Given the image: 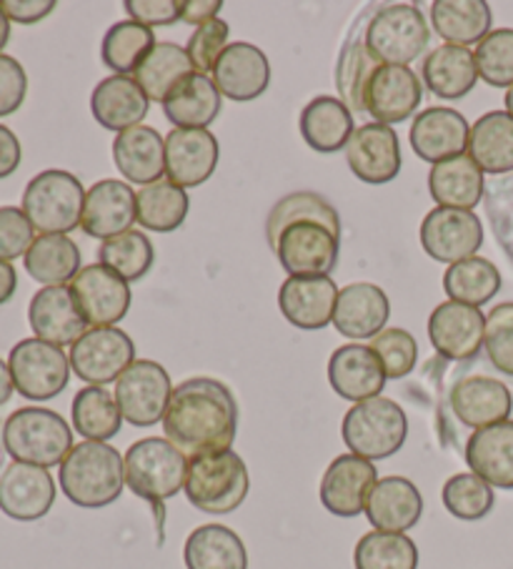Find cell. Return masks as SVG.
Listing matches in <instances>:
<instances>
[{"label": "cell", "instance_id": "d590c367", "mask_svg": "<svg viewBox=\"0 0 513 569\" xmlns=\"http://www.w3.org/2000/svg\"><path fill=\"white\" fill-rule=\"evenodd\" d=\"M421 76L433 96L459 101V98L469 96L479 81L476 58L469 48L439 46L423 58Z\"/></svg>", "mask_w": 513, "mask_h": 569}, {"label": "cell", "instance_id": "f1b7e54d", "mask_svg": "<svg viewBox=\"0 0 513 569\" xmlns=\"http://www.w3.org/2000/svg\"><path fill=\"white\" fill-rule=\"evenodd\" d=\"M363 515L379 532L406 535L423 515V497L406 477H381L371 489Z\"/></svg>", "mask_w": 513, "mask_h": 569}, {"label": "cell", "instance_id": "11a10c76", "mask_svg": "<svg viewBox=\"0 0 513 569\" xmlns=\"http://www.w3.org/2000/svg\"><path fill=\"white\" fill-rule=\"evenodd\" d=\"M229 36L231 28L223 18H215V21L195 28L189 38V46H185V53H189L195 73H213V66L219 63L221 53L229 48Z\"/></svg>", "mask_w": 513, "mask_h": 569}, {"label": "cell", "instance_id": "8fae6325", "mask_svg": "<svg viewBox=\"0 0 513 569\" xmlns=\"http://www.w3.org/2000/svg\"><path fill=\"white\" fill-rule=\"evenodd\" d=\"M113 397L123 421L133 427H155L163 421L173 397L171 375L153 359H135L115 381Z\"/></svg>", "mask_w": 513, "mask_h": 569}, {"label": "cell", "instance_id": "c3c4849f", "mask_svg": "<svg viewBox=\"0 0 513 569\" xmlns=\"http://www.w3.org/2000/svg\"><path fill=\"white\" fill-rule=\"evenodd\" d=\"M155 261V249L151 239L143 231L131 229L101 243L98 249V263L105 269L118 273L123 281L133 283L141 281L148 271H151Z\"/></svg>", "mask_w": 513, "mask_h": 569}, {"label": "cell", "instance_id": "680465c9", "mask_svg": "<svg viewBox=\"0 0 513 569\" xmlns=\"http://www.w3.org/2000/svg\"><path fill=\"white\" fill-rule=\"evenodd\" d=\"M123 8L131 21L151 28V31L181 21V0H125Z\"/></svg>", "mask_w": 513, "mask_h": 569}, {"label": "cell", "instance_id": "52a82bcc", "mask_svg": "<svg viewBox=\"0 0 513 569\" xmlns=\"http://www.w3.org/2000/svg\"><path fill=\"white\" fill-rule=\"evenodd\" d=\"M86 189L78 176L48 169L33 176L23 191L21 209L38 233H71L83 219Z\"/></svg>", "mask_w": 513, "mask_h": 569}, {"label": "cell", "instance_id": "9c48e42d", "mask_svg": "<svg viewBox=\"0 0 513 569\" xmlns=\"http://www.w3.org/2000/svg\"><path fill=\"white\" fill-rule=\"evenodd\" d=\"M271 249L289 277H329L339 267L341 233L315 219H295Z\"/></svg>", "mask_w": 513, "mask_h": 569}, {"label": "cell", "instance_id": "7a4b0ae2", "mask_svg": "<svg viewBox=\"0 0 513 569\" xmlns=\"http://www.w3.org/2000/svg\"><path fill=\"white\" fill-rule=\"evenodd\" d=\"M58 482L76 507L103 509L123 495V457L108 441H81L63 459Z\"/></svg>", "mask_w": 513, "mask_h": 569}, {"label": "cell", "instance_id": "277c9868", "mask_svg": "<svg viewBox=\"0 0 513 569\" xmlns=\"http://www.w3.org/2000/svg\"><path fill=\"white\" fill-rule=\"evenodd\" d=\"M125 487L135 497L151 502L163 512L168 499L183 492L189 475V457L168 439L145 437L128 447L123 457Z\"/></svg>", "mask_w": 513, "mask_h": 569}, {"label": "cell", "instance_id": "f907efd6", "mask_svg": "<svg viewBox=\"0 0 513 569\" xmlns=\"http://www.w3.org/2000/svg\"><path fill=\"white\" fill-rule=\"evenodd\" d=\"M443 507L446 512L463 522H476V519L486 517L493 502H496V495H493V487L483 482L479 475L466 472V475H453L446 485H443Z\"/></svg>", "mask_w": 513, "mask_h": 569}, {"label": "cell", "instance_id": "7c38bea8", "mask_svg": "<svg viewBox=\"0 0 513 569\" xmlns=\"http://www.w3.org/2000/svg\"><path fill=\"white\" fill-rule=\"evenodd\" d=\"M73 375L88 387H105L135 361V345L123 329L95 327L88 329L71 347Z\"/></svg>", "mask_w": 513, "mask_h": 569}, {"label": "cell", "instance_id": "03108f58", "mask_svg": "<svg viewBox=\"0 0 513 569\" xmlns=\"http://www.w3.org/2000/svg\"><path fill=\"white\" fill-rule=\"evenodd\" d=\"M8 41H11V21H8L3 8H0V53H3Z\"/></svg>", "mask_w": 513, "mask_h": 569}, {"label": "cell", "instance_id": "ba28073f", "mask_svg": "<svg viewBox=\"0 0 513 569\" xmlns=\"http://www.w3.org/2000/svg\"><path fill=\"white\" fill-rule=\"evenodd\" d=\"M366 46L381 66H406L426 51L431 31L416 6H383L369 18Z\"/></svg>", "mask_w": 513, "mask_h": 569}, {"label": "cell", "instance_id": "8992f818", "mask_svg": "<svg viewBox=\"0 0 513 569\" xmlns=\"http://www.w3.org/2000/svg\"><path fill=\"white\" fill-rule=\"evenodd\" d=\"M343 445L351 455L381 462L401 451L409 437V419L396 401L373 397L353 405L341 425Z\"/></svg>", "mask_w": 513, "mask_h": 569}, {"label": "cell", "instance_id": "5bb4252c", "mask_svg": "<svg viewBox=\"0 0 513 569\" xmlns=\"http://www.w3.org/2000/svg\"><path fill=\"white\" fill-rule=\"evenodd\" d=\"M88 327H113L131 309V287L111 269L91 263L68 283Z\"/></svg>", "mask_w": 513, "mask_h": 569}, {"label": "cell", "instance_id": "484cf974", "mask_svg": "<svg viewBox=\"0 0 513 569\" xmlns=\"http://www.w3.org/2000/svg\"><path fill=\"white\" fill-rule=\"evenodd\" d=\"M213 83L231 101H255L271 83V63L259 46L231 43L213 66Z\"/></svg>", "mask_w": 513, "mask_h": 569}, {"label": "cell", "instance_id": "4dcf8cb0", "mask_svg": "<svg viewBox=\"0 0 513 569\" xmlns=\"http://www.w3.org/2000/svg\"><path fill=\"white\" fill-rule=\"evenodd\" d=\"M113 163L125 181L143 189L165 176V141L151 126H135L115 136Z\"/></svg>", "mask_w": 513, "mask_h": 569}, {"label": "cell", "instance_id": "ffe728a7", "mask_svg": "<svg viewBox=\"0 0 513 569\" xmlns=\"http://www.w3.org/2000/svg\"><path fill=\"white\" fill-rule=\"evenodd\" d=\"M339 291L331 277H289L279 289V309L295 329L319 331L333 323Z\"/></svg>", "mask_w": 513, "mask_h": 569}, {"label": "cell", "instance_id": "ab89813d", "mask_svg": "<svg viewBox=\"0 0 513 569\" xmlns=\"http://www.w3.org/2000/svg\"><path fill=\"white\" fill-rule=\"evenodd\" d=\"M469 156L483 173L513 171V116L489 111L471 126Z\"/></svg>", "mask_w": 513, "mask_h": 569}, {"label": "cell", "instance_id": "f546056e", "mask_svg": "<svg viewBox=\"0 0 513 569\" xmlns=\"http://www.w3.org/2000/svg\"><path fill=\"white\" fill-rule=\"evenodd\" d=\"M148 96L133 76H108L93 88L91 111L105 131L123 133L141 126L148 116Z\"/></svg>", "mask_w": 513, "mask_h": 569}, {"label": "cell", "instance_id": "6125c7cd", "mask_svg": "<svg viewBox=\"0 0 513 569\" xmlns=\"http://www.w3.org/2000/svg\"><path fill=\"white\" fill-rule=\"evenodd\" d=\"M221 0H181V21L189 26H203L219 18Z\"/></svg>", "mask_w": 513, "mask_h": 569}, {"label": "cell", "instance_id": "8d00e7d4", "mask_svg": "<svg viewBox=\"0 0 513 569\" xmlns=\"http://www.w3.org/2000/svg\"><path fill=\"white\" fill-rule=\"evenodd\" d=\"M31 279L43 287H68L81 271V249L66 233H41L23 257Z\"/></svg>", "mask_w": 513, "mask_h": 569}, {"label": "cell", "instance_id": "bcb514c9", "mask_svg": "<svg viewBox=\"0 0 513 569\" xmlns=\"http://www.w3.org/2000/svg\"><path fill=\"white\" fill-rule=\"evenodd\" d=\"M73 429L86 441H108L118 437L123 415L115 397L105 387H83L73 397Z\"/></svg>", "mask_w": 513, "mask_h": 569}, {"label": "cell", "instance_id": "6da1fadb", "mask_svg": "<svg viewBox=\"0 0 513 569\" xmlns=\"http://www.w3.org/2000/svg\"><path fill=\"white\" fill-rule=\"evenodd\" d=\"M163 431L189 459L225 451L239 435V401L219 379H185L173 389Z\"/></svg>", "mask_w": 513, "mask_h": 569}, {"label": "cell", "instance_id": "83f0119b", "mask_svg": "<svg viewBox=\"0 0 513 569\" xmlns=\"http://www.w3.org/2000/svg\"><path fill=\"white\" fill-rule=\"evenodd\" d=\"M386 371H383L381 361L373 355L371 347H339L329 359L331 389L341 399L353 401V405L381 397L383 387H386Z\"/></svg>", "mask_w": 513, "mask_h": 569}, {"label": "cell", "instance_id": "ac0fdd59", "mask_svg": "<svg viewBox=\"0 0 513 569\" xmlns=\"http://www.w3.org/2000/svg\"><path fill=\"white\" fill-rule=\"evenodd\" d=\"M221 146L211 131L173 129L165 136V179L195 189L211 179L219 169Z\"/></svg>", "mask_w": 513, "mask_h": 569}, {"label": "cell", "instance_id": "e7e4bbea", "mask_svg": "<svg viewBox=\"0 0 513 569\" xmlns=\"http://www.w3.org/2000/svg\"><path fill=\"white\" fill-rule=\"evenodd\" d=\"M13 395H16V385H13L11 369H8V361L0 359V407H6Z\"/></svg>", "mask_w": 513, "mask_h": 569}, {"label": "cell", "instance_id": "60d3db41", "mask_svg": "<svg viewBox=\"0 0 513 569\" xmlns=\"http://www.w3.org/2000/svg\"><path fill=\"white\" fill-rule=\"evenodd\" d=\"M379 68L381 63L369 51L366 36L351 33L335 66V88L351 113H366V91Z\"/></svg>", "mask_w": 513, "mask_h": 569}, {"label": "cell", "instance_id": "94428289", "mask_svg": "<svg viewBox=\"0 0 513 569\" xmlns=\"http://www.w3.org/2000/svg\"><path fill=\"white\" fill-rule=\"evenodd\" d=\"M23 159V149L18 136L8 129V126L0 123V179H8L18 171Z\"/></svg>", "mask_w": 513, "mask_h": 569}, {"label": "cell", "instance_id": "91938a15", "mask_svg": "<svg viewBox=\"0 0 513 569\" xmlns=\"http://www.w3.org/2000/svg\"><path fill=\"white\" fill-rule=\"evenodd\" d=\"M0 8L11 23L33 26L56 11V0H0Z\"/></svg>", "mask_w": 513, "mask_h": 569}, {"label": "cell", "instance_id": "b9f144b4", "mask_svg": "<svg viewBox=\"0 0 513 569\" xmlns=\"http://www.w3.org/2000/svg\"><path fill=\"white\" fill-rule=\"evenodd\" d=\"M189 193L181 186L171 183L168 179L143 186L135 193V221L148 231L171 233L181 229L185 216H189Z\"/></svg>", "mask_w": 513, "mask_h": 569}, {"label": "cell", "instance_id": "ee69618b", "mask_svg": "<svg viewBox=\"0 0 513 569\" xmlns=\"http://www.w3.org/2000/svg\"><path fill=\"white\" fill-rule=\"evenodd\" d=\"M158 46L151 28L128 21H118L108 28L101 43L103 66L111 68L115 76H135L148 53Z\"/></svg>", "mask_w": 513, "mask_h": 569}, {"label": "cell", "instance_id": "d6a6232c", "mask_svg": "<svg viewBox=\"0 0 513 569\" xmlns=\"http://www.w3.org/2000/svg\"><path fill=\"white\" fill-rule=\"evenodd\" d=\"M466 465L491 487L513 489V421L473 431L466 441Z\"/></svg>", "mask_w": 513, "mask_h": 569}, {"label": "cell", "instance_id": "1f68e13d", "mask_svg": "<svg viewBox=\"0 0 513 569\" xmlns=\"http://www.w3.org/2000/svg\"><path fill=\"white\" fill-rule=\"evenodd\" d=\"M163 106L165 119L171 121L175 129L189 131H209V126L221 116L223 96L213 78L203 73H193L185 78L168 93Z\"/></svg>", "mask_w": 513, "mask_h": 569}, {"label": "cell", "instance_id": "be15d7a7", "mask_svg": "<svg viewBox=\"0 0 513 569\" xmlns=\"http://www.w3.org/2000/svg\"><path fill=\"white\" fill-rule=\"evenodd\" d=\"M18 289V271L11 261H0V307L16 297Z\"/></svg>", "mask_w": 513, "mask_h": 569}, {"label": "cell", "instance_id": "2e32d148", "mask_svg": "<svg viewBox=\"0 0 513 569\" xmlns=\"http://www.w3.org/2000/svg\"><path fill=\"white\" fill-rule=\"evenodd\" d=\"M346 161L359 181L371 186L391 183L403 166L399 133L376 121L359 126L346 146Z\"/></svg>", "mask_w": 513, "mask_h": 569}, {"label": "cell", "instance_id": "74e56055", "mask_svg": "<svg viewBox=\"0 0 513 569\" xmlns=\"http://www.w3.org/2000/svg\"><path fill=\"white\" fill-rule=\"evenodd\" d=\"M183 562L189 569H249V552L231 527L203 525L185 539Z\"/></svg>", "mask_w": 513, "mask_h": 569}, {"label": "cell", "instance_id": "003e7915", "mask_svg": "<svg viewBox=\"0 0 513 569\" xmlns=\"http://www.w3.org/2000/svg\"><path fill=\"white\" fill-rule=\"evenodd\" d=\"M506 113L513 116V86L506 91Z\"/></svg>", "mask_w": 513, "mask_h": 569}, {"label": "cell", "instance_id": "30bf717a", "mask_svg": "<svg viewBox=\"0 0 513 569\" xmlns=\"http://www.w3.org/2000/svg\"><path fill=\"white\" fill-rule=\"evenodd\" d=\"M16 391L31 401L56 399L71 381V359L61 347L41 339H23L8 355Z\"/></svg>", "mask_w": 513, "mask_h": 569}, {"label": "cell", "instance_id": "836d02e7", "mask_svg": "<svg viewBox=\"0 0 513 569\" xmlns=\"http://www.w3.org/2000/svg\"><path fill=\"white\" fill-rule=\"evenodd\" d=\"M299 129L303 141L315 153H339L349 146L356 126H353V113L341 98L319 96L301 111Z\"/></svg>", "mask_w": 513, "mask_h": 569}, {"label": "cell", "instance_id": "e0dca14e", "mask_svg": "<svg viewBox=\"0 0 513 569\" xmlns=\"http://www.w3.org/2000/svg\"><path fill=\"white\" fill-rule=\"evenodd\" d=\"M486 337V313L466 303L443 301L429 319V339L441 357L463 361L476 357Z\"/></svg>", "mask_w": 513, "mask_h": 569}, {"label": "cell", "instance_id": "4316f807", "mask_svg": "<svg viewBox=\"0 0 513 569\" xmlns=\"http://www.w3.org/2000/svg\"><path fill=\"white\" fill-rule=\"evenodd\" d=\"M451 409L463 427L486 429L511 417L513 397L503 381L493 377H463L451 389Z\"/></svg>", "mask_w": 513, "mask_h": 569}, {"label": "cell", "instance_id": "f6af8a7d", "mask_svg": "<svg viewBox=\"0 0 513 569\" xmlns=\"http://www.w3.org/2000/svg\"><path fill=\"white\" fill-rule=\"evenodd\" d=\"M501 289V273L496 263L483 259V257H471L466 261L451 263L443 273V291L449 293V301L466 303V307L481 309L483 303H489L496 297Z\"/></svg>", "mask_w": 513, "mask_h": 569}, {"label": "cell", "instance_id": "603a6c76", "mask_svg": "<svg viewBox=\"0 0 513 569\" xmlns=\"http://www.w3.org/2000/svg\"><path fill=\"white\" fill-rule=\"evenodd\" d=\"M421 101L423 83L419 73L406 66H381L369 83L366 113L383 126L403 123L419 111Z\"/></svg>", "mask_w": 513, "mask_h": 569}, {"label": "cell", "instance_id": "7bdbcfd3", "mask_svg": "<svg viewBox=\"0 0 513 569\" xmlns=\"http://www.w3.org/2000/svg\"><path fill=\"white\" fill-rule=\"evenodd\" d=\"M193 73L195 68L189 53H185V48L175 43H158L153 51L148 53V58L141 63V68H138L133 78L135 83L143 88L148 101L163 103L168 93Z\"/></svg>", "mask_w": 513, "mask_h": 569}, {"label": "cell", "instance_id": "816d5d0a", "mask_svg": "<svg viewBox=\"0 0 513 569\" xmlns=\"http://www.w3.org/2000/svg\"><path fill=\"white\" fill-rule=\"evenodd\" d=\"M479 78L493 88L513 86V28H496L473 51Z\"/></svg>", "mask_w": 513, "mask_h": 569}, {"label": "cell", "instance_id": "d4e9b609", "mask_svg": "<svg viewBox=\"0 0 513 569\" xmlns=\"http://www.w3.org/2000/svg\"><path fill=\"white\" fill-rule=\"evenodd\" d=\"M28 323L36 339L53 347H73L88 331V321L78 309L68 287H43L28 307Z\"/></svg>", "mask_w": 513, "mask_h": 569}, {"label": "cell", "instance_id": "d6986e66", "mask_svg": "<svg viewBox=\"0 0 513 569\" xmlns=\"http://www.w3.org/2000/svg\"><path fill=\"white\" fill-rule=\"evenodd\" d=\"M56 502V482L48 469L13 462L0 475V512L16 522L43 519Z\"/></svg>", "mask_w": 513, "mask_h": 569}, {"label": "cell", "instance_id": "f35d334b", "mask_svg": "<svg viewBox=\"0 0 513 569\" xmlns=\"http://www.w3.org/2000/svg\"><path fill=\"white\" fill-rule=\"evenodd\" d=\"M431 23L446 46L469 48L491 33L493 13L486 0H436Z\"/></svg>", "mask_w": 513, "mask_h": 569}, {"label": "cell", "instance_id": "e575fe53", "mask_svg": "<svg viewBox=\"0 0 513 569\" xmlns=\"http://www.w3.org/2000/svg\"><path fill=\"white\" fill-rule=\"evenodd\" d=\"M429 193L441 209L473 211L483 199V171L469 153L453 156L431 169Z\"/></svg>", "mask_w": 513, "mask_h": 569}, {"label": "cell", "instance_id": "9a60e30c", "mask_svg": "<svg viewBox=\"0 0 513 569\" xmlns=\"http://www.w3.org/2000/svg\"><path fill=\"white\" fill-rule=\"evenodd\" d=\"M379 482V472L369 459L356 455L335 457L323 472L319 497L331 515L351 519L366 512L371 489Z\"/></svg>", "mask_w": 513, "mask_h": 569}, {"label": "cell", "instance_id": "3957f363", "mask_svg": "<svg viewBox=\"0 0 513 569\" xmlns=\"http://www.w3.org/2000/svg\"><path fill=\"white\" fill-rule=\"evenodd\" d=\"M3 447L13 462L51 469L71 455L73 429L53 409H16L3 425Z\"/></svg>", "mask_w": 513, "mask_h": 569}, {"label": "cell", "instance_id": "9f6ffc18", "mask_svg": "<svg viewBox=\"0 0 513 569\" xmlns=\"http://www.w3.org/2000/svg\"><path fill=\"white\" fill-rule=\"evenodd\" d=\"M36 229L28 216L18 206H3L0 209V261H16L26 257L36 241Z\"/></svg>", "mask_w": 513, "mask_h": 569}, {"label": "cell", "instance_id": "4fadbf2b", "mask_svg": "<svg viewBox=\"0 0 513 569\" xmlns=\"http://www.w3.org/2000/svg\"><path fill=\"white\" fill-rule=\"evenodd\" d=\"M419 239L423 251L439 263H459L476 257L483 247V223L473 211L436 209L421 221Z\"/></svg>", "mask_w": 513, "mask_h": 569}, {"label": "cell", "instance_id": "44dd1931", "mask_svg": "<svg viewBox=\"0 0 513 569\" xmlns=\"http://www.w3.org/2000/svg\"><path fill=\"white\" fill-rule=\"evenodd\" d=\"M471 126L453 108H426L411 123V149L421 161L436 166L466 153Z\"/></svg>", "mask_w": 513, "mask_h": 569}, {"label": "cell", "instance_id": "f5cc1de1", "mask_svg": "<svg viewBox=\"0 0 513 569\" xmlns=\"http://www.w3.org/2000/svg\"><path fill=\"white\" fill-rule=\"evenodd\" d=\"M371 351L379 357L389 379L409 377L419 361V345L406 329H383L371 339Z\"/></svg>", "mask_w": 513, "mask_h": 569}, {"label": "cell", "instance_id": "681fc988", "mask_svg": "<svg viewBox=\"0 0 513 569\" xmlns=\"http://www.w3.org/2000/svg\"><path fill=\"white\" fill-rule=\"evenodd\" d=\"M295 219H315L329 226V229H333L335 233H341L339 211H335L323 196L311 193V191H299V193H289L271 209L269 221H265V237H269L271 247L285 226Z\"/></svg>", "mask_w": 513, "mask_h": 569}, {"label": "cell", "instance_id": "6f0895ef", "mask_svg": "<svg viewBox=\"0 0 513 569\" xmlns=\"http://www.w3.org/2000/svg\"><path fill=\"white\" fill-rule=\"evenodd\" d=\"M28 93L26 68L13 56L0 53V119L13 116Z\"/></svg>", "mask_w": 513, "mask_h": 569}, {"label": "cell", "instance_id": "cb8c5ba5", "mask_svg": "<svg viewBox=\"0 0 513 569\" xmlns=\"http://www.w3.org/2000/svg\"><path fill=\"white\" fill-rule=\"evenodd\" d=\"M391 317V301L386 291L376 283L359 281L349 283L339 291L333 311V327L341 337L353 339L359 345L363 339H373L386 329Z\"/></svg>", "mask_w": 513, "mask_h": 569}, {"label": "cell", "instance_id": "5b68a950", "mask_svg": "<svg viewBox=\"0 0 513 569\" xmlns=\"http://www.w3.org/2000/svg\"><path fill=\"white\" fill-rule=\"evenodd\" d=\"M249 467L233 449L189 459L183 492L205 515H231L249 497Z\"/></svg>", "mask_w": 513, "mask_h": 569}, {"label": "cell", "instance_id": "7402d4cb", "mask_svg": "<svg viewBox=\"0 0 513 569\" xmlns=\"http://www.w3.org/2000/svg\"><path fill=\"white\" fill-rule=\"evenodd\" d=\"M135 223V191L125 181L103 179L86 191L81 229L91 239L108 241Z\"/></svg>", "mask_w": 513, "mask_h": 569}, {"label": "cell", "instance_id": "7dc6e473", "mask_svg": "<svg viewBox=\"0 0 513 569\" xmlns=\"http://www.w3.org/2000/svg\"><path fill=\"white\" fill-rule=\"evenodd\" d=\"M356 569H419V547L409 535L373 532L363 535L353 549Z\"/></svg>", "mask_w": 513, "mask_h": 569}, {"label": "cell", "instance_id": "db71d44e", "mask_svg": "<svg viewBox=\"0 0 513 569\" xmlns=\"http://www.w3.org/2000/svg\"><path fill=\"white\" fill-rule=\"evenodd\" d=\"M489 361L501 375L513 377V303H499L486 317V337H483Z\"/></svg>", "mask_w": 513, "mask_h": 569}]
</instances>
